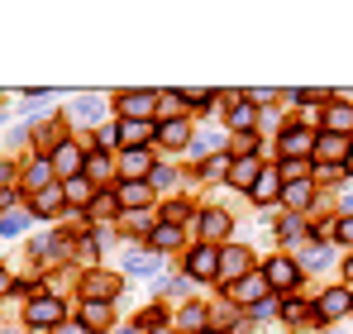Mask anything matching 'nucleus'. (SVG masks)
<instances>
[{
	"instance_id": "ddd939ff",
	"label": "nucleus",
	"mask_w": 353,
	"mask_h": 334,
	"mask_svg": "<svg viewBox=\"0 0 353 334\" xmlns=\"http://www.w3.org/2000/svg\"><path fill=\"white\" fill-rule=\"evenodd\" d=\"M230 229H234V220H230L225 210H205V215H201V239H205V244L230 239Z\"/></svg>"
},
{
	"instance_id": "7ed1b4c3",
	"label": "nucleus",
	"mask_w": 353,
	"mask_h": 334,
	"mask_svg": "<svg viewBox=\"0 0 353 334\" xmlns=\"http://www.w3.org/2000/svg\"><path fill=\"white\" fill-rule=\"evenodd\" d=\"M248 273H258V268H253V253H248V248H239V244L220 248V282H225V286H239V282L248 277Z\"/></svg>"
},
{
	"instance_id": "f704fd0d",
	"label": "nucleus",
	"mask_w": 353,
	"mask_h": 334,
	"mask_svg": "<svg viewBox=\"0 0 353 334\" xmlns=\"http://www.w3.org/2000/svg\"><path fill=\"white\" fill-rule=\"evenodd\" d=\"M201 325H205V311H201V306H186V311H181V330L201 334Z\"/></svg>"
},
{
	"instance_id": "dca6fc26",
	"label": "nucleus",
	"mask_w": 353,
	"mask_h": 334,
	"mask_svg": "<svg viewBox=\"0 0 353 334\" xmlns=\"http://www.w3.org/2000/svg\"><path fill=\"white\" fill-rule=\"evenodd\" d=\"M34 201V215H58L62 206H67V191H62V181H53V186H43L39 196H29Z\"/></svg>"
},
{
	"instance_id": "39448f33",
	"label": "nucleus",
	"mask_w": 353,
	"mask_h": 334,
	"mask_svg": "<svg viewBox=\"0 0 353 334\" xmlns=\"http://www.w3.org/2000/svg\"><path fill=\"white\" fill-rule=\"evenodd\" d=\"M48 163H53V172H58L62 181H72V177H81V172H86V153H81L77 144H58Z\"/></svg>"
},
{
	"instance_id": "412c9836",
	"label": "nucleus",
	"mask_w": 353,
	"mask_h": 334,
	"mask_svg": "<svg viewBox=\"0 0 353 334\" xmlns=\"http://www.w3.org/2000/svg\"><path fill=\"white\" fill-rule=\"evenodd\" d=\"M234 296H239V301H248V306L268 301V277H263V273H248V277L234 286Z\"/></svg>"
},
{
	"instance_id": "c03bdc74",
	"label": "nucleus",
	"mask_w": 353,
	"mask_h": 334,
	"mask_svg": "<svg viewBox=\"0 0 353 334\" xmlns=\"http://www.w3.org/2000/svg\"><path fill=\"white\" fill-rule=\"evenodd\" d=\"M10 286H14V282H10V273H5V268H0V296H5V291H10Z\"/></svg>"
},
{
	"instance_id": "4be33fe9",
	"label": "nucleus",
	"mask_w": 353,
	"mask_h": 334,
	"mask_svg": "<svg viewBox=\"0 0 353 334\" xmlns=\"http://www.w3.org/2000/svg\"><path fill=\"white\" fill-rule=\"evenodd\" d=\"M158 139H163L168 148H186V139H191V129H186V119L176 115V119H163V124H158Z\"/></svg>"
},
{
	"instance_id": "473e14b6",
	"label": "nucleus",
	"mask_w": 353,
	"mask_h": 334,
	"mask_svg": "<svg viewBox=\"0 0 353 334\" xmlns=\"http://www.w3.org/2000/svg\"><path fill=\"white\" fill-rule=\"evenodd\" d=\"M153 215H148V210H129V229H134V234H153Z\"/></svg>"
},
{
	"instance_id": "a18cd8bd",
	"label": "nucleus",
	"mask_w": 353,
	"mask_h": 334,
	"mask_svg": "<svg viewBox=\"0 0 353 334\" xmlns=\"http://www.w3.org/2000/svg\"><path fill=\"white\" fill-rule=\"evenodd\" d=\"M0 181H14V167H5V163H0Z\"/></svg>"
},
{
	"instance_id": "4468645a",
	"label": "nucleus",
	"mask_w": 353,
	"mask_h": 334,
	"mask_svg": "<svg viewBox=\"0 0 353 334\" xmlns=\"http://www.w3.org/2000/svg\"><path fill=\"white\" fill-rule=\"evenodd\" d=\"M110 320H115V311H110V301H81V325L96 334V330H110Z\"/></svg>"
},
{
	"instance_id": "aec40b11",
	"label": "nucleus",
	"mask_w": 353,
	"mask_h": 334,
	"mask_svg": "<svg viewBox=\"0 0 353 334\" xmlns=\"http://www.w3.org/2000/svg\"><path fill=\"white\" fill-rule=\"evenodd\" d=\"M119 167H124V181H148V172H153V163H148V153H143V148H129Z\"/></svg>"
},
{
	"instance_id": "f8f14e48",
	"label": "nucleus",
	"mask_w": 353,
	"mask_h": 334,
	"mask_svg": "<svg viewBox=\"0 0 353 334\" xmlns=\"http://www.w3.org/2000/svg\"><path fill=\"white\" fill-rule=\"evenodd\" d=\"M263 277H268V286H296L301 282V273H296V263L292 258H268V268H263Z\"/></svg>"
},
{
	"instance_id": "7c9ffc66",
	"label": "nucleus",
	"mask_w": 353,
	"mask_h": 334,
	"mask_svg": "<svg viewBox=\"0 0 353 334\" xmlns=\"http://www.w3.org/2000/svg\"><path fill=\"white\" fill-rule=\"evenodd\" d=\"M215 148H220V134H215V129H210V134H201V139H196V144H191V158H210V153H215Z\"/></svg>"
},
{
	"instance_id": "de8ad7c7",
	"label": "nucleus",
	"mask_w": 353,
	"mask_h": 334,
	"mask_svg": "<svg viewBox=\"0 0 353 334\" xmlns=\"http://www.w3.org/2000/svg\"><path fill=\"white\" fill-rule=\"evenodd\" d=\"M349 282H353V258H349Z\"/></svg>"
},
{
	"instance_id": "72a5a7b5",
	"label": "nucleus",
	"mask_w": 353,
	"mask_h": 334,
	"mask_svg": "<svg viewBox=\"0 0 353 334\" xmlns=\"http://www.w3.org/2000/svg\"><path fill=\"white\" fill-rule=\"evenodd\" d=\"M181 101H186V106H196V110H205V106H215L220 96H215V91H181Z\"/></svg>"
},
{
	"instance_id": "c85d7f7f",
	"label": "nucleus",
	"mask_w": 353,
	"mask_h": 334,
	"mask_svg": "<svg viewBox=\"0 0 353 334\" xmlns=\"http://www.w3.org/2000/svg\"><path fill=\"white\" fill-rule=\"evenodd\" d=\"M24 224H29V215L5 210V215H0V234H5V239H14V234H24Z\"/></svg>"
},
{
	"instance_id": "f3484780",
	"label": "nucleus",
	"mask_w": 353,
	"mask_h": 334,
	"mask_svg": "<svg viewBox=\"0 0 353 334\" xmlns=\"http://www.w3.org/2000/svg\"><path fill=\"white\" fill-rule=\"evenodd\" d=\"M86 301H110L119 291V277H110V273H86Z\"/></svg>"
},
{
	"instance_id": "c9c22d12",
	"label": "nucleus",
	"mask_w": 353,
	"mask_h": 334,
	"mask_svg": "<svg viewBox=\"0 0 353 334\" xmlns=\"http://www.w3.org/2000/svg\"><path fill=\"white\" fill-rule=\"evenodd\" d=\"M172 186H176L172 167H153V191H172Z\"/></svg>"
},
{
	"instance_id": "0eeeda50",
	"label": "nucleus",
	"mask_w": 353,
	"mask_h": 334,
	"mask_svg": "<svg viewBox=\"0 0 353 334\" xmlns=\"http://www.w3.org/2000/svg\"><path fill=\"white\" fill-rule=\"evenodd\" d=\"M277 148H282L287 158H305V153H315V134H310L305 124H292V129H282Z\"/></svg>"
},
{
	"instance_id": "2eb2a0df",
	"label": "nucleus",
	"mask_w": 353,
	"mask_h": 334,
	"mask_svg": "<svg viewBox=\"0 0 353 334\" xmlns=\"http://www.w3.org/2000/svg\"><path fill=\"white\" fill-rule=\"evenodd\" d=\"M349 306H353V296H349V291H339V286H334V291H325V296H320V306H315V315H320V320H339V315H349Z\"/></svg>"
},
{
	"instance_id": "ea45409f",
	"label": "nucleus",
	"mask_w": 353,
	"mask_h": 334,
	"mask_svg": "<svg viewBox=\"0 0 353 334\" xmlns=\"http://www.w3.org/2000/svg\"><path fill=\"white\" fill-rule=\"evenodd\" d=\"M220 172L230 177V163H225V158H210V163H205V177H220Z\"/></svg>"
},
{
	"instance_id": "b1692460",
	"label": "nucleus",
	"mask_w": 353,
	"mask_h": 334,
	"mask_svg": "<svg viewBox=\"0 0 353 334\" xmlns=\"http://www.w3.org/2000/svg\"><path fill=\"white\" fill-rule=\"evenodd\" d=\"M62 191H67V206H91V201H96V186H91L86 177H72V181H62Z\"/></svg>"
},
{
	"instance_id": "20e7f679",
	"label": "nucleus",
	"mask_w": 353,
	"mask_h": 334,
	"mask_svg": "<svg viewBox=\"0 0 353 334\" xmlns=\"http://www.w3.org/2000/svg\"><path fill=\"white\" fill-rule=\"evenodd\" d=\"M115 110L124 115V119H148V115L158 110V91H119Z\"/></svg>"
},
{
	"instance_id": "a19ab883",
	"label": "nucleus",
	"mask_w": 353,
	"mask_h": 334,
	"mask_svg": "<svg viewBox=\"0 0 353 334\" xmlns=\"http://www.w3.org/2000/svg\"><path fill=\"white\" fill-rule=\"evenodd\" d=\"M282 315H287V320H292V325H296V320L305 315V306H296V301H287V306H282Z\"/></svg>"
},
{
	"instance_id": "bb28decb",
	"label": "nucleus",
	"mask_w": 353,
	"mask_h": 334,
	"mask_svg": "<svg viewBox=\"0 0 353 334\" xmlns=\"http://www.w3.org/2000/svg\"><path fill=\"white\" fill-rule=\"evenodd\" d=\"M91 186H101L105 177H110V153H96V158H86V172H81Z\"/></svg>"
},
{
	"instance_id": "f03ea898",
	"label": "nucleus",
	"mask_w": 353,
	"mask_h": 334,
	"mask_svg": "<svg viewBox=\"0 0 353 334\" xmlns=\"http://www.w3.org/2000/svg\"><path fill=\"white\" fill-rule=\"evenodd\" d=\"M186 277L220 282V248H215V244H196V248L186 253Z\"/></svg>"
},
{
	"instance_id": "9b49d317",
	"label": "nucleus",
	"mask_w": 353,
	"mask_h": 334,
	"mask_svg": "<svg viewBox=\"0 0 353 334\" xmlns=\"http://www.w3.org/2000/svg\"><path fill=\"white\" fill-rule=\"evenodd\" d=\"M101 115H105V101H101V96H77L72 110H67V119H72V124H101Z\"/></svg>"
},
{
	"instance_id": "cd10ccee",
	"label": "nucleus",
	"mask_w": 353,
	"mask_h": 334,
	"mask_svg": "<svg viewBox=\"0 0 353 334\" xmlns=\"http://www.w3.org/2000/svg\"><path fill=\"white\" fill-rule=\"evenodd\" d=\"M282 201H287L292 210H305V206H310V181H292V186H282Z\"/></svg>"
},
{
	"instance_id": "58836bf2",
	"label": "nucleus",
	"mask_w": 353,
	"mask_h": 334,
	"mask_svg": "<svg viewBox=\"0 0 353 334\" xmlns=\"http://www.w3.org/2000/svg\"><path fill=\"white\" fill-rule=\"evenodd\" d=\"M334 234H339L344 244H353V215H349V220H334Z\"/></svg>"
},
{
	"instance_id": "1a4fd4ad",
	"label": "nucleus",
	"mask_w": 353,
	"mask_h": 334,
	"mask_svg": "<svg viewBox=\"0 0 353 334\" xmlns=\"http://www.w3.org/2000/svg\"><path fill=\"white\" fill-rule=\"evenodd\" d=\"M248 196H253V201H258V206H272V201H277V196H282V172H277V167H263V172H258V181H253V191H248Z\"/></svg>"
},
{
	"instance_id": "6e6552de",
	"label": "nucleus",
	"mask_w": 353,
	"mask_h": 334,
	"mask_svg": "<svg viewBox=\"0 0 353 334\" xmlns=\"http://www.w3.org/2000/svg\"><path fill=\"white\" fill-rule=\"evenodd\" d=\"M53 177H58V172H53L48 158H34V163L19 172V181H24V191H29V196H39L43 186H53Z\"/></svg>"
},
{
	"instance_id": "2f4dec72",
	"label": "nucleus",
	"mask_w": 353,
	"mask_h": 334,
	"mask_svg": "<svg viewBox=\"0 0 353 334\" xmlns=\"http://www.w3.org/2000/svg\"><path fill=\"white\" fill-rule=\"evenodd\" d=\"M277 172H282V181H287V186H292V181H305V158H287Z\"/></svg>"
},
{
	"instance_id": "c756f323",
	"label": "nucleus",
	"mask_w": 353,
	"mask_h": 334,
	"mask_svg": "<svg viewBox=\"0 0 353 334\" xmlns=\"http://www.w3.org/2000/svg\"><path fill=\"white\" fill-rule=\"evenodd\" d=\"M124 263H129V273H134V277H143V273H158V258H153V253H129Z\"/></svg>"
},
{
	"instance_id": "393cba45",
	"label": "nucleus",
	"mask_w": 353,
	"mask_h": 334,
	"mask_svg": "<svg viewBox=\"0 0 353 334\" xmlns=\"http://www.w3.org/2000/svg\"><path fill=\"white\" fill-rule=\"evenodd\" d=\"M253 124H258L253 101H234V110H230V129H239V134H253Z\"/></svg>"
},
{
	"instance_id": "a878e982",
	"label": "nucleus",
	"mask_w": 353,
	"mask_h": 334,
	"mask_svg": "<svg viewBox=\"0 0 353 334\" xmlns=\"http://www.w3.org/2000/svg\"><path fill=\"white\" fill-rule=\"evenodd\" d=\"M148 239H153V248H176V244H181V224H153V234H148Z\"/></svg>"
},
{
	"instance_id": "423d86ee",
	"label": "nucleus",
	"mask_w": 353,
	"mask_h": 334,
	"mask_svg": "<svg viewBox=\"0 0 353 334\" xmlns=\"http://www.w3.org/2000/svg\"><path fill=\"white\" fill-rule=\"evenodd\" d=\"M349 144H353V139L325 129V134H315V158H320L325 167H334V163H344V158H349Z\"/></svg>"
},
{
	"instance_id": "e433bc0d",
	"label": "nucleus",
	"mask_w": 353,
	"mask_h": 334,
	"mask_svg": "<svg viewBox=\"0 0 353 334\" xmlns=\"http://www.w3.org/2000/svg\"><path fill=\"white\" fill-rule=\"evenodd\" d=\"M282 239L301 244V239H305V224H301V220H287V224H282Z\"/></svg>"
},
{
	"instance_id": "4c0bfd02",
	"label": "nucleus",
	"mask_w": 353,
	"mask_h": 334,
	"mask_svg": "<svg viewBox=\"0 0 353 334\" xmlns=\"http://www.w3.org/2000/svg\"><path fill=\"white\" fill-rule=\"evenodd\" d=\"M115 206H119L115 196H96V201H91V215H110Z\"/></svg>"
},
{
	"instance_id": "9d476101",
	"label": "nucleus",
	"mask_w": 353,
	"mask_h": 334,
	"mask_svg": "<svg viewBox=\"0 0 353 334\" xmlns=\"http://www.w3.org/2000/svg\"><path fill=\"white\" fill-rule=\"evenodd\" d=\"M115 201H119V210H143V206L153 201V186H148V181H119Z\"/></svg>"
},
{
	"instance_id": "79ce46f5",
	"label": "nucleus",
	"mask_w": 353,
	"mask_h": 334,
	"mask_svg": "<svg viewBox=\"0 0 353 334\" xmlns=\"http://www.w3.org/2000/svg\"><path fill=\"white\" fill-rule=\"evenodd\" d=\"M58 334H91V330H86L81 320H72V325H58Z\"/></svg>"
},
{
	"instance_id": "3c124183",
	"label": "nucleus",
	"mask_w": 353,
	"mask_h": 334,
	"mask_svg": "<svg viewBox=\"0 0 353 334\" xmlns=\"http://www.w3.org/2000/svg\"><path fill=\"white\" fill-rule=\"evenodd\" d=\"M153 334H168V330H153Z\"/></svg>"
},
{
	"instance_id": "5701e85b",
	"label": "nucleus",
	"mask_w": 353,
	"mask_h": 334,
	"mask_svg": "<svg viewBox=\"0 0 353 334\" xmlns=\"http://www.w3.org/2000/svg\"><path fill=\"white\" fill-rule=\"evenodd\" d=\"M258 158H239V163H230V181L234 186H243V191H253V181H258Z\"/></svg>"
},
{
	"instance_id": "6ab92c4d",
	"label": "nucleus",
	"mask_w": 353,
	"mask_h": 334,
	"mask_svg": "<svg viewBox=\"0 0 353 334\" xmlns=\"http://www.w3.org/2000/svg\"><path fill=\"white\" fill-rule=\"evenodd\" d=\"M153 134H158V129H153L148 119H124V124H119V144H129V148H139V144H148Z\"/></svg>"
},
{
	"instance_id": "f257e3e1",
	"label": "nucleus",
	"mask_w": 353,
	"mask_h": 334,
	"mask_svg": "<svg viewBox=\"0 0 353 334\" xmlns=\"http://www.w3.org/2000/svg\"><path fill=\"white\" fill-rule=\"evenodd\" d=\"M24 320H29L34 330H58L62 320H67V306H62L58 296H34V301L24 306Z\"/></svg>"
},
{
	"instance_id": "37998d69",
	"label": "nucleus",
	"mask_w": 353,
	"mask_h": 334,
	"mask_svg": "<svg viewBox=\"0 0 353 334\" xmlns=\"http://www.w3.org/2000/svg\"><path fill=\"white\" fill-rule=\"evenodd\" d=\"M10 201H14V191H5V186H0V210H10Z\"/></svg>"
},
{
	"instance_id": "a211bd4d",
	"label": "nucleus",
	"mask_w": 353,
	"mask_h": 334,
	"mask_svg": "<svg viewBox=\"0 0 353 334\" xmlns=\"http://www.w3.org/2000/svg\"><path fill=\"white\" fill-rule=\"evenodd\" d=\"M325 129H330V134H344V139H353V106L334 101V106L325 110Z\"/></svg>"
},
{
	"instance_id": "09e8293b",
	"label": "nucleus",
	"mask_w": 353,
	"mask_h": 334,
	"mask_svg": "<svg viewBox=\"0 0 353 334\" xmlns=\"http://www.w3.org/2000/svg\"><path fill=\"white\" fill-rule=\"evenodd\" d=\"M119 334H139V330H119Z\"/></svg>"
},
{
	"instance_id": "8fccbe9b",
	"label": "nucleus",
	"mask_w": 353,
	"mask_h": 334,
	"mask_svg": "<svg viewBox=\"0 0 353 334\" xmlns=\"http://www.w3.org/2000/svg\"><path fill=\"white\" fill-rule=\"evenodd\" d=\"M201 334H220V330H201Z\"/></svg>"
},
{
	"instance_id": "49530a36",
	"label": "nucleus",
	"mask_w": 353,
	"mask_h": 334,
	"mask_svg": "<svg viewBox=\"0 0 353 334\" xmlns=\"http://www.w3.org/2000/svg\"><path fill=\"white\" fill-rule=\"evenodd\" d=\"M344 167H349V172H353V144H349V158H344Z\"/></svg>"
}]
</instances>
